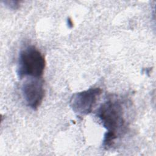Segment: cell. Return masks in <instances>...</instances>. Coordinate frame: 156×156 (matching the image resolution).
Listing matches in <instances>:
<instances>
[{
  "instance_id": "7a4b0ae2",
  "label": "cell",
  "mask_w": 156,
  "mask_h": 156,
  "mask_svg": "<svg viewBox=\"0 0 156 156\" xmlns=\"http://www.w3.org/2000/svg\"><path fill=\"white\" fill-rule=\"evenodd\" d=\"M46 60L42 53L34 46H28L21 50L16 73L20 79L26 77H42Z\"/></svg>"
},
{
  "instance_id": "277c9868",
  "label": "cell",
  "mask_w": 156,
  "mask_h": 156,
  "mask_svg": "<svg viewBox=\"0 0 156 156\" xmlns=\"http://www.w3.org/2000/svg\"><path fill=\"white\" fill-rule=\"evenodd\" d=\"M21 91L27 105L32 110H37L44 96L42 77H26L22 84Z\"/></svg>"
},
{
  "instance_id": "5b68a950",
  "label": "cell",
  "mask_w": 156,
  "mask_h": 156,
  "mask_svg": "<svg viewBox=\"0 0 156 156\" xmlns=\"http://www.w3.org/2000/svg\"><path fill=\"white\" fill-rule=\"evenodd\" d=\"M8 4V6L11 8V9H16L19 7V2L18 1H5Z\"/></svg>"
},
{
  "instance_id": "3957f363",
  "label": "cell",
  "mask_w": 156,
  "mask_h": 156,
  "mask_svg": "<svg viewBox=\"0 0 156 156\" xmlns=\"http://www.w3.org/2000/svg\"><path fill=\"white\" fill-rule=\"evenodd\" d=\"M102 90L100 88H90L88 90L73 94L69 101V105L77 114L86 115L90 113L96 104Z\"/></svg>"
},
{
  "instance_id": "6da1fadb",
  "label": "cell",
  "mask_w": 156,
  "mask_h": 156,
  "mask_svg": "<svg viewBox=\"0 0 156 156\" xmlns=\"http://www.w3.org/2000/svg\"><path fill=\"white\" fill-rule=\"evenodd\" d=\"M124 102L119 98H107L99 107L96 116L106 129L103 140V147L109 149L115 141L124 135L127 129Z\"/></svg>"
}]
</instances>
